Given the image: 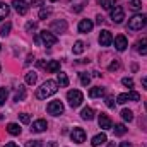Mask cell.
<instances>
[{"label": "cell", "mask_w": 147, "mask_h": 147, "mask_svg": "<svg viewBox=\"0 0 147 147\" xmlns=\"http://www.w3.org/2000/svg\"><path fill=\"white\" fill-rule=\"evenodd\" d=\"M57 91H58V84H57V80H45V82L41 84V87L38 89L36 98L38 99H46V98L53 96Z\"/></svg>", "instance_id": "6da1fadb"}, {"label": "cell", "mask_w": 147, "mask_h": 147, "mask_svg": "<svg viewBox=\"0 0 147 147\" xmlns=\"http://www.w3.org/2000/svg\"><path fill=\"white\" fill-rule=\"evenodd\" d=\"M147 24V17L144 14H135L130 21H128V29L130 31H140Z\"/></svg>", "instance_id": "7a4b0ae2"}, {"label": "cell", "mask_w": 147, "mask_h": 147, "mask_svg": "<svg viewBox=\"0 0 147 147\" xmlns=\"http://www.w3.org/2000/svg\"><path fill=\"white\" fill-rule=\"evenodd\" d=\"M67 101H69V105H70L72 108H77V106L82 105L84 96H82V92H80L79 89H72V91L67 92Z\"/></svg>", "instance_id": "3957f363"}, {"label": "cell", "mask_w": 147, "mask_h": 147, "mask_svg": "<svg viewBox=\"0 0 147 147\" xmlns=\"http://www.w3.org/2000/svg\"><path fill=\"white\" fill-rule=\"evenodd\" d=\"M110 17H111V21H113L115 24H120V22H123V19H125L123 7H121V5H115V7L111 9V12H110Z\"/></svg>", "instance_id": "277c9868"}, {"label": "cell", "mask_w": 147, "mask_h": 147, "mask_svg": "<svg viewBox=\"0 0 147 147\" xmlns=\"http://www.w3.org/2000/svg\"><path fill=\"white\" fill-rule=\"evenodd\" d=\"M39 38H41V41H43V43H45L46 46H51V45H57V43H58V38L55 36L53 33L46 31V29L39 33Z\"/></svg>", "instance_id": "5b68a950"}, {"label": "cell", "mask_w": 147, "mask_h": 147, "mask_svg": "<svg viewBox=\"0 0 147 147\" xmlns=\"http://www.w3.org/2000/svg\"><path fill=\"white\" fill-rule=\"evenodd\" d=\"M46 111H48L50 115H53V116L62 115V113H63V105H62V101H51V103L46 106Z\"/></svg>", "instance_id": "8992f818"}, {"label": "cell", "mask_w": 147, "mask_h": 147, "mask_svg": "<svg viewBox=\"0 0 147 147\" xmlns=\"http://www.w3.org/2000/svg\"><path fill=\"white\" fill-rule=\"evenodd\" d=\"M67 28H69V24H67V21H65V19L53 21V22H51V26H50V29H51V31H55V33H67Z\"/></svg>", "instance_id": "52a82bcc"}, {"label": "cell", "mask_w": 147, "mask_h": 147, "mask_svg": "<svg viewBox=\"0 0 147 147\" xmlns=\"http://www.w3.org/2000/svg\"><path fill=\"white\" fill-rule=\"evenodd\" d=\"M70 139H72L75 144H84V142H86V132H84L82 128L75 127L72 130V134H70Z\"/></svg>", "instance_id": "ba28073f"}, {"label": "cell", "mask_w": 147, "mask_h": 147, "mask_svg": "<svg viewBox=\"0 0 147 147\" xmlns=\"http://www.w3.org/2000/svg\"><path fill=\"white\" fill-rule=\"evenodd\" d=\"M98 123H99V127H101L103 130H111V128H113V123H111L110 116H108L106 113H99Z\"/></svg>", "instance_id": "9c48e42d"}, {"label": "cell", "mask_w": 147, "mask_h": 147, "mask_svg": "<svg viewBox=\"0 0 147 147\" xmlns=\"http://www.w3.org/2000/svg\"><path fill=\"white\" fill-rule=\"evenodd\" d=\"M12 5H14L16 12H17V14H21V16H26V14H28V10H29V5H28L24 0H14V2H12Z\"/></svg>", "instance_id": "30bf717a"}, {"label": "cell", "mask_w": 147, "mask_h": 147, "mask_svg": "<svg viewBox=\"0 0 147 147\" xmlns=\"http://www.w3.org/2000/svg\"><path fill=\"white\" fill-rule=\"evenodd\" d=\"M127 46H128V41H127V38L123 36V34H118V36L115 38V48L118 51H125Z\"/></svg>", "instance_id": "8fae6325"}, {"label": "cell", "mask_w": 147, "mask_h": 147, "mask_svg": "<svg viewBox=\"0 0 147 147\" xmlns=\"http://www.w3.org/2000/svg\"><path fill=\"white\" fill-rule=\"evenodd\" d=\"M111 43H113V36H111L110 31L108 29L101 31V34H99V45L101 46H110Z\"/></svg>", "instance_id": "7c38bea8"}, {"label": "cell", "mask_w": 147, "mask_h": 147, "mask_svg": "<svg viewBox=\"0 0 147 147\" xmlns=\"http://www.w3.org/2000/svg\"><path fill=\"white\" fill-rule=\"evenodd\" d=\"M92 28H94V22L89 21V19H82L79 22V33H91Z\"/></svg>", "instance_id": "4fadbf2b"}, {"label": "cell", "mask_w": 147, "mask_h": 147, "mask_svg": "<svg viewBox=\"0 0 147 147\" xmlns=\"http://www.w3.org/2000/svg\"><path fill=\"white\" fill-rule=\"evenodd\" d=\"M45 69L48 74H53V72H58L60 70V62L58 60H51L48 63H45Z\"/></svg>", "instance_id": "5bb4252c"}, {"label": "cell", "mask_w": 147, "mask_h": 147, "mask_svg": "<svg viewBox=\"0 0 147 147\" xmlns=\"http://www.w3.org/2000/svg\"><path fill=\"white\" fill-rule=\"evenodd\" d=\"M135 50L140 53V55H147V38H142L135 43Z\"/></svg>", "instance_id": "9a60e30c"}, {"label": "cell", "mask_w": 147, "mask_h": 147, "mask_svg": "<svg viewBox=\"0 0 147 147\" xmlns=\"http://www.w3.org/2000/svg\"><path fill=\"white\" fill-rule=\"evenodd\" d=\"M105 142H106V134H98V135H94L92 140H91L92 147H99L101 144H105Z\"/></svg>", "instance_id": "2e32d148"}, {"label": "cell", "mask_w": 147, "mask_h": 147, "mask_svg": "<svg viewBox=\"0 0 147 147\" xmlns=\"http://www.w3.org/2000/svg\"><path fill=\"white\" fill-rule=\"evenodd\" d=\"M46 127H48V125H46V121H45V120H38V121L33 123V128H31V130H33V132H36V134H39V132H45V130H46Z\"/></svg>", "instance_id": "e0dca14e"}, {"label": "cell", "mask_w": 147, "mask_h": 147, "mask_svg": "<svg viewBox=\"0 0 147 147\" xmlns=\"http://www.w3.org/2000/svg\"><path fill=\"white\" fill-rule=\"evenodd\" d=\"M26 99V87L24 86H19L16 94H14V101H24Z\"/></svg>", "instance_id": "ac0fdd59"}, {"label": "cell", "mask_w": 147, "mask_h": 147, "mask_svg": "<svg viewBox=\"0 0 147 147\" xmlns=\"http://www.w3.org/2000/svg\"><path fill=\"white\" fill-rule=\"evenodd\" d=\"M57 84L60 86V87H67L69 86V77H67V74L60 72L57 75Z\"/></svg>", "instance_id": "d6986e66"}, {"label": "cell", "mask_w": 147, "mask_h": 147, "mask_svg": "<svg viewBox=\"0 0 147 147\" xmlns=\"http://www.w3.org/2000/svg\"><path fill=\"white\" fill-rule=\"evenodd\" d=\"M80 116H82V120L91 121V120L94 118V110H92V108H84V110L80 111Z\"/></svg>", "instance_id": "ffe728a7"}, {"label": "cell", "mask_w": 147, "mask_h": 147, "mask_svg": "<svg viewBox=\"0 0 147 147\" xmlns=\"http://www.w3.org/2000/svg\"><path fill=\"white\" fill-rule=\"evenodd\" d=\"M105 94V89L101 87V86H98V87H92L91 91H89V96L91 98H101Z\"/></svg>", "instance_id": "44dd1931"}, {"label": "cell", "mask_w": 147, "mask_h": 147, "mask_svg": "<svg viewBox=\"0 0 147 147\" xmlns=\"http://www.w3.org/2000/svg\"><path fill=\"white\" fill-rule=\"evenodd\" d=\"M7 132H9L10 135H19V134H21V127H19L17 123H9V125H7Z\"/></svg>", "instance_id": "7402d4cb"}, {"label": "cell", "mask_w": 147, "mask_h": 147, "mask_svg": "<svg viewBox=\"0 0 147 147\" xmlns=\"http://www.w3.org/2000/svg\"><path fill=\"white\" fill-rule=\"evenodd\" d=\"M113 130H115V135H118V137H121V135L127 134V127H125L123 123H116Z\"/></svg>", "instance_id": "603a6c76"}, {"label": "cell", "mask_w": 147, "mask_h": 147, "mask_svg": "<svg viewBox=\"0 0 147 147\" xmlns=\"http://www.w3.org/2000/svg\"><path fill=\"white\" fill-rule=\"evenodd\" d=\"M99 5L106 10H111L115 5H116V0H99Z\"/></svg>", "instance_id": "cb8c5ba5"}, {"label": "cell", "mask_w": 147, "mask_h": 147, "mask_svg": "<svg viewBox=\"0 0 147 147\" xmlns=\"http://www.w3.org/2000/svg\"><path fill=\"white\" fill-rule=\"evenodd\" d=\"M36 80H38V74H34V72H28L26 74V82H28L29 86H34Z\"/></svg>", "instance_id": "d4e9b609"}, {"label": "cell", "mask_w": 147, "mask_h": 147, "mask_svg": "<svg viewBox=\"0 0 147 147\" xmlns=\"http://www.w3.org/2000/svg\"><path fill=\"white\" fill-rule=\"evenodd\" d=\"M72 51L75 55H80V53L84 51V43H82V41H75L74 46H72Z\"/></svg>", "instance_id": "484cf974"}, {"label": "cell", "mask_w": 147, "mask_h": 147, "mask_svg": "<svg viewBox=\"0 0 147 147\" xmlns=\"http://www.w3.org/2000/svg\"><path fill=\"white\" fill-rule=\"evenodd\" d=\"M9 10H10V9H9L7 3H0V21L5 19V17L9 16Z\"/></svg>", "instance_id": "4316f807"}, {"label": "cell", "mask_w": 147, "mask_h": 147, "mask_svg": "<svg viewBox=\"0 0 147 147\" xmlns=\"http://www.w3.org/2000/svg\"><path fill=\"white\" fill-rule=\"evenodd\" d=\"M79 77H80V84H82V86H89V84H91V77L86 72H80Z\"/></svg>", "instance_id": "83f0119b"}, {"label": "cell", "mask_w": 147, "mask_h": 147, "mask_svg": "<svg viewBox=\"0 0 147 147\" xmlns=\"http://www.w3.org/2000/svg\"><path fill=\"white\" fill-rule=\"evenodd\" d=\"M128 7H130L132 10H139V9H142V2H140V0H130V2H128Z\"/></svg>", "instance_id": "f1b7e54d"}, {"label": "cell", "mask_w": 147, "mask_h": 147, "mask_svg": "<svg viewBox=\"0 0 147 147\" xmlns=\"http://www.w3.org/2000/svg\"><path fill=\"white\" fill-rule=\"evenodd\" d=\"M10 29H12V24H10V22H5V26H2V29H0V34H2L3 38H5V36H9Z\"/></svg>", "instance_id": "f546056e"}, {"label": "cell", "mask_w": 147, "mask_h": 147, "mask_svg": "<svg viewBox=\"0 0 147 147\" xmlns=\"http://www.w3.org/2000/svg\"><path fill=\"white\" fill-rule=\"evenodd\" d=\"M121 118H123L125 121H132V120H134V113L130 110H123L121 111Z\"/></svg>", "instance_id": "4dcf8cb0"}, {"label": "cell", "mask_w": 147, "mask_h": 147, "mask_svg": "<svg viewBox=\"0 0 147 147\" xmlns=\"http://www.w3.org/2000/svg\"><path fill=\"white\" fill-rule=\"evenodd\" d=\"M127 101H130L127 92H121V94H118V98H116V103H120V105H125Z\"/></svg>", "instance_id": "1f68e13d"}, {"label": "cell", "mask_w": 147, "mask_h": 147, "mask_svg": "<svg viewBox=\"0 0 147 147\" xmlns=\"http://www.w3.org/2000/svg\"><path fill=\"white\" fill-rule=\"evenodd\" d=\"M50 14H51V9H41L39 10V19H46V17H50Z\"/></svg>", "instance_id": "d6a6232c"}, {"label": "cell", "mask_w": 147, "mask_h": 147, "mask_svg": "<svg viewBox=\"0 0 147 147\" xmlns=\"http://www.w3.org/2000/svg\"><path fill=\"white\" fill-rule=\"evenodd\" d=\"M19 120H21L24 125H28V123L31 121V116H29L28 113H21V115H19Z\"/></svg>", "instance_id": "836d02e7"}, {"label": "cell", "mask_w": 147, "mask_h": 147, "mask_svg": "<svg viewBox=\"0 0 147 147\" xmlns=\"http://www.w3.org/2000/svg\"><path fill=\"white\" fill-rule=\"evenodd\" d=\"M118 69H120V62H118V60H113L110 63V67H108L110 72H115V70H118Z\"/></svg>", "instance_id": "e575fe53"}, {"label": "cell", "mask_w": 147, "mask_h": 147, "mask_svg": "<svg viewBox=\"0 0 147 147\" xmlns=\"http://www.w3.org/2000/svg\"><path fill=\"white\" fill-rule=\"evenodd\" d=\"M5 99H7V89L2 87V89H0V106L5 103Z\"/></svg>", "instance_id": "d590c367"}, {"label": "cell", "mask_w": 147, "mask_h": 147, "mask_svg": "<svg viewBox=\"0 0 147 147\" xmlns=\"http://www.w3.org/2000/svg\"><path fill=\"white\" fill-rule=\"evenodd\" d=\"M26 147H43V142L41 140H29V142H26Z\"/></svg>", "instance_id": "8d00e7d4"}, {"label": "cell", "mask_w": 147, "mask_h": 147, "mask_svg": "<svg viewBox=\"0 0 147 147\" xmlns=\"http://www.w3.org/2000/svg\"><path fill=\"white\" fill-rule=\"evenodd\" d=\"M121 84L127 86V87H134V80H132L130 77H123V79H121Z\"/></svg>", "instance_id": "74e56055"}, {"label": "cell", "mask_w": 147, "mask_h": 147, "mask_svg": "<svg viewBox=\"0 0 147 147\" xmlns=\"http://www.w3.org/2000/svg\"><path fill=\"white\" fill-rule=\"evenodd\" d=\"M26 31H28V33H31V31H36V22H31V21H29V22L26 24Z\"/></svg>", "instance_id": "f35d334b"}, {"label": "cell", "mask_w": 147, "mask_h": 147, "mask_svg": "<svg viewBox=\"0 0 147 147\" xmlns=\"http://www.w3.org/2000/svg\"><path fill=\"white\" fill-rule=\"evenodd\" d=\"M128 99H132V101H139V99H140V94L135 92V91H132V92L128 94Z\"/></svg>", "instance_id": "ab89813d"}, {"label": "cell", "mask_w": 147, "mask_h": 147, "mask_svg": "<svg viewBox=\"0 0 147 147\" xmlns=\"http://www.w3.org/2000/svg\"><path fill=\"white\" fill-rule=\"evenodd\" d=\"M106 106L108 108H115V98H111V96L106 98Z\"/></svg>", "instance_id": "60d3db41"}, {"label": "cell", "mask_w": 147, "mask_h": 147, "mask_svg": "<svg viewBox=\"0 0 147 147\" xmlns=\"http://www.w3.org/2000/svg\"><path fill=\"white\" fill-rule=\"evenodd\" d=\"M31 5H34V7H41V5H43V0H31Z\"/></svg>", "instance_id": "b9f144b4"}, {"label": "cell", "mask_w": 147, "mask_h": 147, "mask_svg": "<svg viewBox=\"0 0 147 147\" xmlns=\"http://www.w3.org/2000/svg\"><path fill=\"white\" fill-rule=\"evenodd\" d=\"M140 82H142V87L147 91V77H142V80H140Z\"/></svg>", "instance_id": "7bdbcfd3"}, {"label": "cell", "mask_w": 147, "mask_h": 147, "mask_svg": "<svg viewBox=\"0 0 147 147\" xmlns=\"http://www.w3.org/2000/svg\"><path fill=\"white\" fill-rule=\"evenodd\" d=\"M103 21H105L103 16H98V17H96V22H98V24H103Z\"/></svg>", "instance_id": "ee69618b"}, {"label": "cell", "mask_w": 147, "mask_h": 147, "mask_svg": "<svg viewBox=\"0 0 147 147\" xmlns=\"http://www.w3.org/2000/svg\"><path fill=\"white\" fill-rule=\"evenodd\" d=\"M120 147H134V146H132L130 142H121V144H120Z\"/></svg>", "instance_id": "f6af8a7d"}, {"label": "cell", "mask_w": 147, "mask_h": 147, "mask_svg": "<svg viewBox=\"0 0 147 147\" xmlns=\"http://www.w3.org/2000/svg\"><path fill=\"white\" fill-rule=\"evenodd\" d=\"M33 60H34V57H33V55H28V60H26V63H31Z\"/></svg>", "instance_id": "bcb514c9"}, {"label": "cell", "mask_w": 147, "mask_h": 147, "mask_svg": "<svg viewBox=\"0 0 147 147\" xmlns=\"http://www.w3.org/2000/svg\"><path fill=\"white\" fill-rule=\"evenodd\" d=\"M3 147H19L17 144H14V142H9V144H5Z\"/></svg>", "instance_id": "7dc6e473"}, {"label": "cell", "mask_w": 147, "mask_h": 147, "mask_svg": "<svg viewBox=\"0 0 147 147\" xmlns=\"http://www.w3.org/2000/svg\"><path fill=\"white\" fill-rule=\"evenodd\" d=\"M74 10H75V12H80V10H82V5H77V7H75Z\"/></svg>", "instance_id": "c3c4849f"}, {"label": "cell", "mask_w": 147, "mask_h": 147, "mask_svg": "<svg viewBox=\"0 0 147 147\" xmlns=\"http://www.w3.org/2000/svg\"><path fill=\"white\" fill-rule=\"evenodd\" d=\"M48 147H57V144H55V142H50V144H48Z\"/></svg>", "instance_id": "681fc988"}, {"label": "cell", "mask_w": 147, "mask_h": 147, "mask_svg": "<svg viewBox=\"0 0 147 147\" xmlns=\"http://www.w3.org/2000/svg\"><path fill=\"white\" fill-rule=\"evenodd\" d=\"M108 147H115V144H113V142H110V144H108Z\"/></svg>", "instance_id": "f907efd6"}, {"label": "cell", "mask_w": 147, "mask_h": 147, "mask_svg": "<svg viewBox=\"0 0 147 147\" xmlns=\"http://www.w3.org/2000/svg\"><path fill=\"white\" fill-rule=\"evenodd\" d=\"M50 2H57V0H50Z\"/></svg>", "instance_id": "816d5d0a"}, {"label": "cell", "mask_w": 147, "mask_h": 147, "mask_svg": "<svg viewBox=\"0 0 147 147\" xmlns=\"http://www.w3.org/2000/svg\"><path fill=\"white\" fill-rule=\"evenodd\" d=\"M146 108H147V101H146Z\"/></svg>", "instance_id": "f5cc1de1"}, {"label": "cell", "mask_w": 147, "mask_h": 147, "mask_svg": "<svg viewBox=\"0 0 147 147\" xmlns=\"http://www.w3.org/2000/svg\"><path fill=\"white\" fill-rule=\"evenodd\" d=\"M0 50H2V46H0Z\"/></svg>", "instance_id": "db71d44e"}, {"label": "cell", "mask_w": 147, "mask_h": 147, "mask_svg": "<svg viewBox=\"0 0 147 147\" xmlns=\"http://www.w3.org/2000/svg\"><path fill=\"white\" fill-rule=\"evenodd\" d=\"M0 69H2V67H0Z\"/></svg>", "instance_id": "11a10c76"}]
</instances>
